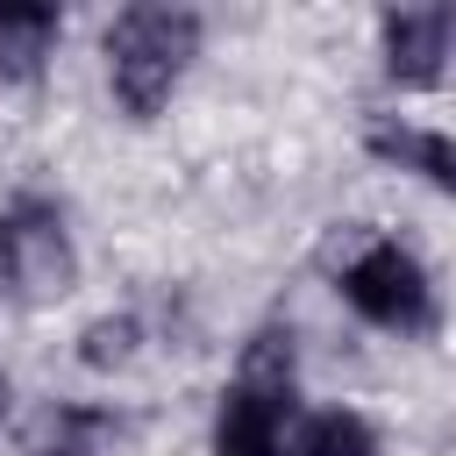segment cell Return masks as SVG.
Wrapping results in <instances>:
<instances>
[{"label":"cell","instance_id":"obj_12","mask_svg":"<svg viewBox=\"0 0 456 456\" xmlns=\"http://www.w3.org/2000/svg\"><path fill=\"white\" fill-rule=\"evenodd\" d=\"M28 456H93V449H28Z\"/></svg>","mask_w":456,"mask_h":456},{"label":"cell","instance_id":"obj_4","mask_svg":"<svg viewBox=\"0 0 456 456\" xmlns=\"http://www.w3.org/2000/svg\"><path fill=\"white\" fill-rule=\"evenodd\" d=\"M449 50H456V7L413 0L378 14V71L392 93H435L449 78Z\"/></svg>","mask_w":456,"mask_h":456},{"label":"cell","instance_id":"obj_10","mask_svg":"<svg viewBox=\"0 0 456 456\" xmlns=\"http://www.w3.org/2000/svg\"><path fill=\"white\" fill-rule=\"evenodd\" d=\"M285 456H378V428L356 406H321V413L292 420V449Z\"/></svg>","mask_w":456,"mask_h":456},{"label":"cell","instance_id":"obj_3","mask_svg":"<svg viewBox=\"0 0 456 456\" xmlns=\"http://www.w3.org/2000/svg\"><path fill=\"white\" fill-rule=\"evenodd\" d=\"M0 278L14 306H57L78 292V235L57 200L21 192L0 207Z\"/></svg>","mask_w":456,"mask_h":456},{"label":"cell","instance_id":"obj_9","mask_svg":"<svg viewBox=\"0 0 456 456\" xmlns=\"http://www.w3.org/2000/svg\"><path fill=\"white\" fill-rule=\"evenodd\" d=\"M235 385H256V392H285V399H299V342H292L285 321L249 328V342H242V356H235Z\"/></svg>","mask_w":456,"mask_h":456},{"label":"cell","instance_id":"obj_5","mask_svg":"<svg viewBox=\"0 0 456 456\" xmlns=\"http://www.w3.org/2000/svg\"><path fill=\"white\" fill-rule=\"evenodd\" d=\"M363 150L392 171H413L428 192H456V142L442 121L399 114V107H370L363 114Z\"/></svg>","mask_w":456,"mask_h":456},{"label":"cell","instance_id":"obj_2","mask_svg":"<svg viewBox=\"0 0 456 456\" xmlns=\"http://www.w3.org/2000/svg\"><path fill=\"white\" fill-rule=\"evenodd\" d=\"M207 43V14L185 0H135L107 21L100 57H107V100L128 121H157L171 107V93L185 86L192 57Z\"/></svg>","mask_w":456,"mask_h":456},{"label":"cell","instance_id":"obj_7","mask_svg":"<svg viewBox=\"0 0 456 456\" xmlns=\"http://www.w3.org/2000/svg\"><path fill=\"white\" fill-rule=\"evenodd\" d=\"M64 43V14L50 0H0V86H36Z\"/></svg>","mask_w":456,"mask_h":456},{"label":"cell","instance_id":"obj_13","mask_svg":"<svg viewBox=\"0 0 456 456\" xmlns=\"http://www.w3.org/2000/svg\"><path fill=\"white\" fill-rule=\"evenodd\" d=\"M0 299H7V278H0Z\"/></svg>","mask_w":456,"mask_h":456},{"label":"cell","instance_id":"obj_8","mask_svg":"<svg viewBox=\"0 0 456 456\" xmlns=\"http://www.w3.org/2000/svg\"><path fill=\"white\" fill-rule=\"evenodd\" d=\"M142 342H150V328H142V314H93L86 328H78V342H71V356H78V370H93V378H121V370H135L142 363Z\"/></svg>","mask_w":456,"mask_h":456},{"label":"cell","instance_id":"obj_6","mask_svg":"<svg viewBox=\"0 0 456 456\" xmlns=\"http://www.w3.org/2000/svg\"><path fill=\"white\" fill-rule=\"evenodd\" d=\"M292 420H299V399L228 378V392L214 406V428H207V456H285L292 449Z\"/></svg>","mask_w":456,"mask_h":456},{"label":"cell","instance_id":"obj_11","mask_svg":"<svg viewBox=\"0 0 456 456\" xmlns=\"http://www.w3.org/2000/svg\"><path fill=\"white\" fill-rule=\"evenodd\" d=\"M7 420H14V370L0 363V428H7Z\"/></svg>","mask_w":456,"mask_h":456},{"label":"cell","instance_id":"obj_1","mask_svg":"<svg viewBox=\"0 0 456 456\" xmlns=\"http://www.w3.org/2000/svg\"><path fill=\"white\" fill-rule=\"evenodd\" d=\"M321 271L342 292V306L385 335H435V321H442L428 264L370 221H335L321 235Z\"/></svg>","mask_w":456,"mask_h":456}]
</instances>
